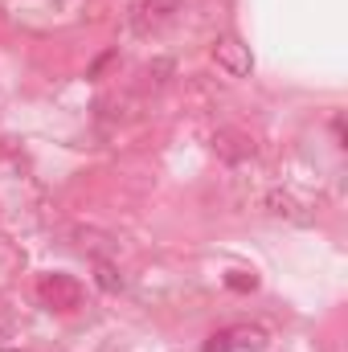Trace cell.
<instances>
[{
	"mask_svg": "<svg viewBox=\"0 0 348 352\" xmlns=\"http://www.w3.org/2000/svg\"><path fill=\"white\" fill-rule=\"evenodd\" d=\"M213 148H217L226 160H242V156H250V144H246V140H238V135H230V131H221V135L213 140Z\"/></svg>",
	"mask_w": 348,
	"mask_h": 352,
	"instance_id": "8992f818",
	"label": "cell"
},
{
	"mask_svg": "<svg viewBox=\"0 0 348 352\" xmlns=\"http://www.w3.org/2000/svg\"><path fill=\"white\" fill-rule=\"evenodd\" d=\"M176 8H180V0H144V4H140L135 25H140V29H160V25H168V21H173Z\"/></svg>",
	"mask_w": 348,
	"mask_h": 352,
	"instance_id": "277c9868",
	"label": "cell"
},
{
	"mask_svg": "<svg viewBox=\"0 0 348 352\" xmlns=\"http://www.w3.org/2000/svg\"><path fill=\"white\" fill-rule=\"evenodd\" d=\"M37 295H41V303L54 307V311H74V307H83V287H78L70 274H45V278L37 283Z\"/></svg>",
	"mask_w": 348,
	"mask_h": 352,
	"instance_id": "7a4b0ae2",
	"label": "cell"
},
{
	"mask_svg": "<svg viewBox=\"0 0 348 352\" xmlns=\"http://www.w3.org/2000/svg\"><path fill=\"white\" fill-rule=\"evenodd\" d=\"M213 58H217V66H221L230 78H246V74L254 70L250 45H242L238 37H217V45H213Z\"/></svg>",
	"mask_w": 348,
	"mask_h": 352,
	"instance_id": "3957f363",
	"label": "cell"
},
{
	"mask_svg": "<svg viewBox=\"0 0 348 352\" xmlns=\"http://www.w3.org/2000/svg\"><path fill=\"white\" fill-rule=\"evenodd\" d=\"M94 278H98V287H102V291H111V295H115V291H123V274H119V266L107 263V258H98V263H94Z\"/></svg>",
	"mask_w": 348,
	"mask_h": 352,
	"instance_id": "5b68a950",
	"label": "cell"
},
{
	"mask_svg": "<svg viewBox=\"0 0 348 352\" xmlns=\"http://www.w3.org/2000/svg\"><path fill=\"white\" fill-rule=\"evenodd\" d=\"M226 287H230V291H254V287H259V278H254V274H246V270H230V274H226Z\"/></svg>",
	"mask_w": 348,
	"mask_h": 352,
	"instance_id": "52a82bcc",
	"label": "cell"
},
{
	"mask_svg": "<svg viewBox=\"0 0 348 352\" xmlns=\"http://www.w3.org/2000/svg\"><path fill=\"white\" fill-rule=\"evenodd\" d=\"M266 349V332L259 324H230L221 332L209 336L205 352H262Z\"/></svg>",
	"mask_w": 348,
	"mask_h": 352,
	"instance_id": "6da1fadb",
	"label": "cell"
},
{
	"mask_svg": "<svg viewBox=\"0 0 348 352\" xmlns=\"http://www.w3.org/2000/svg\"><path fill=\"white\" fill-rule=\"evenodd\" d=\"M0 336H4V328H0Z\"/></svg>",
	"mask_w": 348,
	"mask_h": 352,
	"instance_id": "ba28073f",
	"label": "cell"
}]
</instances>
